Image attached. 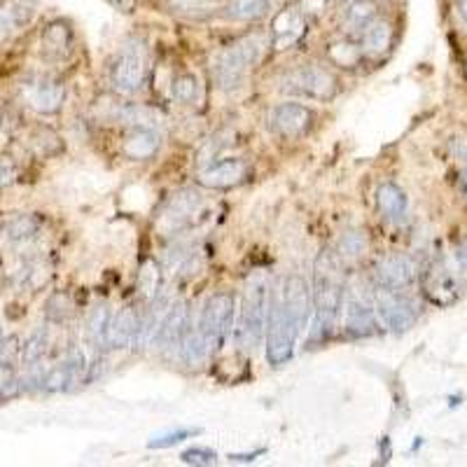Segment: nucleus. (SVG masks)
Returning a JSON list of instances; mask_svg holds the SVG:
<instances>
[{"label":"nucleus","instance_id":"nucleus-26","mask_svg":"<svg viewBox=\"0 0 467 467\" xmlns=\"http://www.w3.org/2000/svg\"><path fill=\"white\" fill-rule=\"evenodd\" d=\"M379 15V7L374 0H350L346 3V10L341 15V24H344V31L350 33H362V28L369 22H374Z\"/></svg>","mask_w":467,"mask_h":467},{"label":"nucleus","instance_id":"nucleus-6","mask_svg":"<svg viewBox=\"0 0 467 467\" xmlns=\"http://www.w3.org/2000/svg\"><path fill=\"white\" fill-rule=\"evenodd\" d=\"M266 356L271 365H285L295 356L297 335L292 332L290 323L283 311L278 287L269 295V316H266Z\"/></svg>","mask_w":467,"mask_h":467},{"label":"nucleus","instance_id":"nucleus-25","mask_svg":"<svg viewBox=\"0 0 467 467\" xmlns=\"http://www.w3.org/2000/svg\"><path fill=\"white\" fill-rule=\"evenodd\" d=\"M379 211L383 213V218L390 223H400L407 215V194L400 190L393 182H383L377 192Z\"/></svg>","mask_w":467,"mask_h":467},{"label":"nucleus","instance_id":"nucleus-27","mask_svg":"<svg viewBox=\"0 0 467 467\" xmlns=\"http://www.w3.org/2000/svg\"><path fill=\"white\" fill-rule=\"evenodd\" d=\"M271 0H227V15L236 22H257L269 12Z\"/></svg>","mask_w":467,"mask_h":467},{"label":"nucleus","instance_id":"nucleus-28","mask_svg":"<svg viewBox=\"0 0 467 467\" xmlns=\"http://www.w3.org/2000/svg\"><path fill=\"white\" fill-rule=\"evenodd\" d=\"M110 308L96 306L91 308V314L87 316V339L96 346V348H106L108 325H110Z\"/></svg>","mask_w":467,"mask_h":467},{"label":"nucleus","instance_id":"nucleus-10","mask_svg":"<svg viewBox=\"0 0 467 467\" xmlns=\"http://www.w3.org/2000/svg\"><path fill=\"white\" fill-rule=\"evenodd\" d=\"M278 295H281L283 311H285V318L290 323L292 332L299 337L304 327L308 323V316H311V290H308L306 278L302 276H287L285 281L278 285Z\"/></svg>","mask_w":467,"mask_h":467},{"label":"nucleus","instance_id":"nucleus-40","mask_svg":"<svg viewBox=\"0 0 467 467\" xmlns=\"http://www.w3.org/2000/svg\"><path fill=\"white\" fill-rule=\"evenodd\" d=\"M458 262H461V265L467 269V241L461 245V248H458Z\"/></svg>","mask_w":467,"mask_h":467},{"label":"nucleus","instance_id":"nucleus-2","mask_svg":"<svg viewBox=\"0 0 467 467\" xmlns=\"http://www.w3.org/2000/svg\"><path fill=\"white\" fill-rule=\"evenodd\" d=\"M266 37L262 33H248L236 43L224 47L213 61V78L223 89H236L244 85L248 73L255 68L265 57Z\"/></svg>","mask_w":467,"mask_h":467},{"label":"nucleus","instance_id":"nucleus-4","mask_svg":"<svg viewBox=\"0 0 467 467\" xmlns=\"http://www.w3.org/2000/svg\"><path fill=\"white\" fill-rule=\"evenodd\" d=\"M283 91L295 96H304L311 101H329L335 99L339 91V82H337L335 73H329L327 68L316 64H304L299 68L290 70L283 78Z\"/></svg>","mask_w":467,"mask_h":467},{"label":"nucleus","instance_id":"nucleus-7","mask_svg":"<svg viewBox=\"0 0 467 467\" xmlns=\"http://www.w3.org/2000/svg\"><path fill=\"white\" fill-rule=\"evenodd\" d=\"M266 316H269V290L265 281L248 285L244 299V323H241V339L244 346L255 350L266 335Z\"/></svg>","mask_w":467,"mask_h":467},{"label":"nucleus","instance_id":"nucleus-1","mask_svg":"<svg viewBox=\"0 0 467 467\" xmlns=\"http://www.w3.org/2000/svg\"><path fill=\"white\" fill-rule=\"evenodd\" d=\"M344 281H341L339 260L337 253H327L316 262L314 278V341H323L332 335L337 318L344 304Z\"/></svg>","mask_w":467,"mask_h":467},{"label":"nucleus","instance_id":"nucleus-11","mask_svg":"<svg viewBox=\"0 0 467 467\" xmlns=\"http://www.w3.org/2000/svg\"><path fill=\"white\" fill-rule=\"evenodd\" d=\"M314 124V112L302 103H281L271 110L269 127L281 139H299Z\"/></svg>","mask_w":467,"mask_h":467},{"label":"nucleus","instance_id":"nucleus-39","mask_svg":"<svg viewBox=\"0 0 467 467\" xmlns=\"http://www.w3.org/2000/svg\"><path fill=\"white\" fill-rule=\"evenodd\" d=\"M108 3L119 12H133V7H136V0H108Z\"/></svg>","mask_w":467,"mask_h":467},{"label":"nucleus","instance_id":"nucleus-17","mask_svg":"<svg viewBox=\"0 0 467 467\" xmlns=\"http://www.w3.org/2000/svg\"><path fill=\"white\" fill-rule=\"evenodd\" d=\"M139 325H140V316L136 308L133 306L119 308V311L110 318V325H108L106 348L119 350L136 344V339H139Z\"/></svg>","mask_w":467,"mask_h":467},{"label":"nucleus","instance_id":"nucleus-29","mask_svg":"<svg viewBox=\"0 0 467 467\" xmlns=\"http://www.w3.org/2000/svg\"><path fill=\"white\" fill-rule=\"evenodd\" d=\"M327 57L335 66L341 68H353L362 58V49H358L356 45L348 43V40H337V43L327 45Z\"/></svg>","mask_w":467,"mask_h":467},{"label":"nucleus","instance_id":"nucleus-15","mask_svg":"<svg viewBox=\"0 0 467 467\" xmlns=\"http://www.w3.org/2000/svg\"><path fill=\"white\" fill-rule=\"evenodd\" d=\"M199 208H202V194H197V192L192 190L178 192V194L166 203L164 211H161L160 227L164 229V232L175 234L194 218V213H197Z\"/></svg>","mask_w":467,"mask_h":467},{"label":"nucleus","instance_id":"nucleus-20","mask_svg":"<svg viewBox=\"0 0 467 467\" xmlns=\"http://www.w3.org/2000/svg\"><path fill=\"white\" fill-rule=\"evenodd\" d=\"M187 320H190V308H187L182 302L171 304L169 311H166V316H164V320H161L160 329H157V335H154V344L164 350H169V348H173V346L181 344L182 335H185Z\"/></svg>","mask_w":467,"mask_h":467},{"label":"nucleus","instance_id":"nucleus-31","mask_svg":"<svg viewBox=\"0 0 467 467\" xmlns=\"http://www.w3.org/2000/svg\"><path fill=\"white\" fill-rule=\"evenodd\" d=\"M47 346H49L47 329L45 327L36 329V332H33V335L26 339V344L22 346V353H19V358H22L24 365H33V362H37L40 358L45 356Z\"/></svg>","mask_w":467,"mask_h":467},{"label":"nucleus","instance_id":"nucleus-34","mask_svg":"<svg viewBox=\"0 0 467 467\" xmlns=\"http://www.w3.org/2000/svg\"><path fill=\"white\" fill-rule=\"evenodd\" d=\"M194 435H199V431H187V428H182V431H171V432H166V435L152 437V441H150V449H169V446L181 444V441L190 440V437H194Z\"/></svg>","mask_w":467,"mask_h":467},{"label":"nucleus","instance_id":"nucleus-5","mask_svg":"<svg viewBox=\"0 0 467 467\" xmlns=\"http://www.w3.org/2000/svg\"><path fill=\"white\" fill-rule=\"evenodd\" d=\"M234 308H236V299H234L232 292L213 295L206 302V306H203L199 327H202L203 337H206L208 353H215V350H220L227 344L234 325Z\"/></svg>","mask_w":467,"mask_h":467},{"label":"nucleus","instance_id":"nucleus-21","mask_svg":"<svg viewBox=\"0 0 467 467\" xmlns=\"http://www.w3.org/2000/svg\"><path fill=\"white\" fill-rule=\"evenodd\" d=\"M377 283L383 287H393V290H402L409 283L414 281V265L404 255H390L383 257L377 265Z\"/></svg>","mask_w":467,"mask_h":467},{"label":"nucleus","instance_id":"nucleus-44","mask_svg":"<svg viewBox=\"0 0 467 467\" xmlns=\"http://www.w3.org/2000/svg\"><path fill=\"white\" fill-rule=\"evenodd\" d=\"M0 339H3V329H0Z\"/></svg>","mask_w":467,"mask_h":467},{"label":"nucleus","instance_id":"nucleus-38","mask_svg":"<svg viewBox=\"0 0 467 467\" xmlns=\"http://www.w3.org/2000/svg\"><path fill=\"white\" fill-rule=\"evenodd\" d=\"M15 178H16L15 164H12L10 160H5V157H0V187L15 182Z\"/></svg>","mask_w":467,"mask_h":467},{"label":"nucleus","instance_id":"nucleus-42","mask_svg":"<svg viewBox=\"0 0 467 467\" xmlns=\"http://www.w3.org/2000/svg\"><path fill=\"white\" fill-rule=\"evenodd\" d=\"M462 187H465V190H467V169L462 171Z\"/></svg>","mask_w":467,"mask_h":467},{"label":"nucleus","instance_id":"nucleus-19","mask_svg":"<svg viewBox=\"0 0 467 467\" xmlns=\"http://www.w3.org/2000/svg\"><path fill=\"white\" fill-rule=\"evenodd\" d=\"M161 148V133L157 129L131 127L127 139L122 140V154L131 161H148Z\"/></svg>","mask_w":467,"mask_h":467},{"label":"nucleus","instance_id":"nucleus-37","mask_svg":"<svg viewBox=\"0 0 467 467\" xmlns=\"http://www.w3.org/2000/svg\"><path fill=\"white\" fill-rule=\"evenodd\" d=\"M327 3L329 0H302V3H299V10H302V15L306 16V19H318V16H323Z\"/></svg>","mask_w":467,"mask_h":467},{"label":"nucleus","instance_id":"nucleus-43","mask_svg":"<svg viewBox=\"0 0 467 467\" xmlns=\"http://www.w3.org/2000/svg\"><path fill=\"white\" fill-rule=\"evenodd\" d=\"M335 3H339V5H346V3H350V0H335Z\"/></svg>","mask_w":467,"mask_h":467},{"label":"nucleus","instance_id":"nucleus-23","mask_svg":"<svg viewBox=\"0 0 467 467\" xmlns=\"http://www.w3.org/2000/svg\"><path fill=\"white\" fill-rule=\"evenodd\" d=\"M393 45V26L386 19H374L362 28V54L367 57H383Z\"/></svg>","mask_w":467,"mask_h":467},{"label":"nucleus","instance_id":"nucleus-32","mask_svg":"<svg viewBox=\"0 0 467 467\" xmlns=\"http://www.w3.org/2000/svg\"><path fill=\"white\" fill-rule=\"evenodd\" d=\"M173 99L178 103H194L199 99V78L194 73H181L173 80Z\"/></svg>","mask_w":467,"mask_h":467},{"label":"nucleus","instance_id":"nucleus-16","mask_svg":"<svg viewBox=\"0 0 467 467\" xmlns=\"http://www.w3.org/2000/svg\"><path fill=\"white\" fill-rule=\"evenodd\" d=\"M248 175V166L241 160H223L213 161L206 169H202L197 173V182L208 190H227V187L239 185Z\"/></svg>","mask_w":467,"mask_h":467},{"label":"nucleus","instance_id":"nucleus-24","mask_svg":"<svg viewBox=\"0 0 467 467\" xmlns=\"http://www.w3.org/2000/svg\"><path fill=\"white\" fill-rule=\"evenodd\" d=\"M43 229V223L37 215L24 213V215H15L0 227V239L7 244H26V241L36 239L37 234Z\"/></svg>","mask_w":467,"mask_h":467},{"label":"nucleus","instance_id":"nucleus-9","mask_svg":"<svg viewBox=\"0 0 467 467\" xmlns=\"http://www.w3.org/2000/svg\"><path fill=\"white\" fill-rule=\"evenodd\" d=\"M374 308H377V316L393 329H407L409 325L414 323L419 311H416V304L411 299H407L400 290L393 287L374 285L372 292Z\"/></svg>","mask_w":467,"mask_h":467},{"label":"nucleus","instance_id":"nucleus-35","mask_svg":"<svg viewBox=\"0 0 467 467\" xmlns=\"http://www.w3.org/2000/svg\"><path fill=\"white\" fill-rule=\"evenodd\" d=\"M182 462H187V465H215L218 462V453L211 451V449H206V446H197V449H187V451H182Z\"/></svg>","mask_w":467,"mask_h":467},{"label":"nucleus","instance_id":"nucleus-14","mask_svg":"<svg viewBox=\"0 0 467 467\" xmlns=\"http://www.w3.org/2000/svg\"><path fill=\"white\" fill-rule=\"evenodd\" d=\"M87 369V360L82 356V350L73 348L70 356L66 358L61 365H54L52 369H47L43 377V383H40V390L45 393H61V390H68L75 383L80 381L82 374Z\"/></svg>","mask_w":467,"mask_h":467},{"label":"nucleus","instance_id":"nucleus-41","mask_svg":"<svg viewBox=\"0 0 467 467\" xmlns=\"http://www.w3.org/2000/svg\"><path fill=\"white\" fill-rule=\"evenodd\" d=\"M461 10H462V16L467 19V0H461Z\"/></svg>","mask_w":467,"mask_h":467},{"label":"nucleus","instance_id":"nucleus-22","mask_svg":"<svg viewBox=\"0 0 467 467\" xmlns=\"http://www.w3.org/2000/svg\"><path fill=\"white\" fill-rule=\"evenodd\" d=\"M40 45H43V54L47 58H54V61L66 58L73 49V28L66 19H54L45 26Z\"/></svg>","mask_w":467,"mask_h":467},{"label":"nucleus","instance_id":"nucleus-33","mask_svg":"<svg viewBox=\"0 0 467 467\" xmlns=\"http://www.w3.org/2000/svg\"><path fill=\"white\" fill-rule=\"evenodd\" d=\"M45 316H47L52 323H64L70 316V302L64 292H57L47 299V308H45Z\"/></svg>","mask_w":467,"mask_h":467},{"label":"nucleus","instance_id":"nucleus-13","mask_svg":"<svg viewBox=\"0 0 467 467\" xmlns=\"http://www.w3.org/2000/svg\"><path fill=\"white\" fill-rule=\"evenodd\" d=\"M22 96L26 106L40 115H54L64 108L66 87L57 80H31L22 85Z\"/></svg>","mask_w":467,"mask_h":467},{"label":"nucleus","instance_id":"nucleus-18","mask_svg":"<svg viewBox=\"0 0 467 467\" xmlns=\"http://www.w3.org/2000/svg\"><path fill=\"white\" fill-rule=\"evenodd\" d=\"M36 16L31 0H3L0 3V43L10 40L28 26Z\"/></svg>","mask_w":467,"mask_h":467},{"label":"nucleus","instance_id":"nucleus-3","mask_svg":"<svg viewBox=\"0 0 467 467\" xmlns=\"http://www.w3.org/2000/svg\"><path fill=\"white\" fill-rule=\"evenodd\" d=\"M150 70V54L143 40L129 37L122 49L117 52L110 66V85L112 89L124 96H131L143 89Z\"/></svg>","mask_w":467,"mask_h":467},{"label":"nucleus","instance_id":"nucleus-36","mask_svg":"<svg viewBox=\"0 0 467 467\" xmlns=\"http://www.w3.org/2000/svg\"><path fill=\"white\" fill-rule=\"evenodd\" d=\"M19 353H22V346H19V341H16L15 337H10V339H0V365H12V360H15Z\"/></svg>","mask_w":467,"mask_h":467},{"label":"nucleus","instance_id":"nucleus-8","mask_svg":"<svg viewBox=\"0 0 467 467\" xmlns=\"http://www.w3.org/2000/svg\"><path fill=\"white\" fill-rule=\"evenodd\" d=\"M341 314H344L346 332L350 337H372L377 335V308H374L372 295H367L362 287L350 285L348 292L344 290V304H341Z\"/></svg>","mask_w":467,"mask_h":467},{"label":"nucleus","instance_id":"nucleus-30","mask_svg":"<svg viewBox=\"0 0 467 467\" xmlns=\"http://www.w3.org/2000/svg\"><path fill=\"white\" fill-rule=\"evenodd\" d=\"M367 250V239L365 234L362 232H346L344 236L339 239V244H337V257H341V260H358V257H362V253Z\"/></svg>","mask_w":467,"mask_h":467},{"label":"nucleus","instance_id":"nucleus-12","mask_svg":"<svg viewBox=\"0 0 467 467\" xmlns=\"http://www.w3.org/2000/svg\"><path fill=\"white\" fill-rule=\"evenodd\" d=\"M306 22L308 19L299 7H285V10L278 12L271 22V47L276 52L295 47L306 33Z\"/></svg>","mask_w":467,"mask_h":467}]
</instances>
